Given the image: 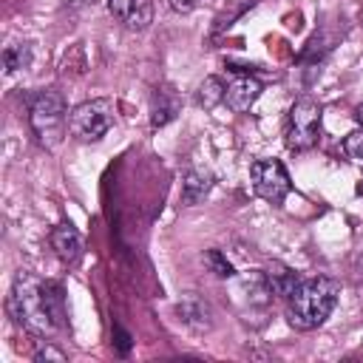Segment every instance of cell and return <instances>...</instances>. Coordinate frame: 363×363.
<instances>
[{
  "label": "cell",
  "mask_w": 363,
  "mask_h": 363,
  "mask_svg": "<svg viewBox=\"0 0 363 363\" xmlns=\"http://www.w3.org/2000/svg\"><path fill=\"white\" fill-rule=\"evenodd\" d=\"M9 309L14 320L34 337H51L62 329L65 306H62V289L54 281H43L40 275L20 269L11 281Z\"/></svg>",
  "instance_id": "obj_1"
},
{
  "label": "cell",
  "mask_w": 363,
  "mask_h": 363,
  "mask_svg": "<svg viewBox=\"0 0 363 363\" xmlns=\"http://www.w3.org/2000/svg\"><path fill=\"white\" fill-rule=\"evenodd\" d=\"M337 295H340V284L329 275H318V278H306L295 286V292L286 298L289 306H286V315H289V323L295 329H315L320 326L335 303H337Z\"/></svg>",
  "instance_id": "obj_2"
},
{
  "label": "cell",
  "mask_w": 363,
  "mask_h": 363,
  "mask_svg": "<svg viewBox=\"0 0 363 363\" xmlns=\"http://www.w3.org/2000/svg\"><path fill=\"white\" fill-rule=\"evenodd\" d=\"M28 122H31V130L40 139V145L57 147L68 130V108H65L62 94L54 88L37 91L28 105Z\"/></svg>",
  "instance_id": "obj_3"
},
{
  "label": "cell",
  "mask_w": 363,
  "mask_h": 363,
  "mask_svg": "<svg viewBox=\"0 0 363 363\" xmlns=\"http://www.w3.org/2000/svg\"><path fill=\"white\" fill-rule=\"evenodd\" d=\"M320 139V105L312 96H301L292 102L284 125V142L289 150L303 153L315 147Z\"/></svg>",
  "instance_id": "obj_4"
},
{
  "label": "cell",
  "mask_w": 363,
  "mask_h": 363,
  "mask_svg": "<svg viewBox=\"0 0 363 363\" xmlns=\"http://www.w3.org/2000/svg\"><path fill=\"white\" fill-rule=\"evenodd\" d=\"M113 125V102L108 96L79 102L68 113V130L79 142H96L102 139Z\"/></svg>",
  "instance_id": "obj_5"
},
{
  "label": "cell",
  "mask_w": 363,
  "mask_h": 363,
  "mask_svg": "<svg viewBox=\"0 0 363 363\" xmlns=\"http://www.w3.org/2000/svg\"><path fill=\"white\" fill-rule=\"evenodd\" d=\"M250 179H252L255 196H261L269 204H281L292 190L289 173L278 159H255L250 164Z\"/></svg>",
  "instance_id": "obj_6"
},
{
  "label": "cell",
  "mask_w": 363,
  "mask_h": 363,
  "mask_svg": "<svg viewBox=\"0 0 363 363\" xmlns=\"http://www.w3.org/2000/svg\"><path fill=\"white\" fill-rule=\"evenodd\" d=\"M111 14L133 31H142L153 20V0H108Z\"/></svg>",
  "instance_id": "obj_7"
},
{
  "label": "cell",
  "mask_w": 363,
  "mask_h": 363,
  "mask_svg": "<svg viewBox=\"0 0 363 363\" xmlns=\"http://www.w3.org/2000/svg\"><path fill=\"white\" fill-rule=\"evenodd\" d=\"M176 315H179V320H182L187 329H193V332H207V329L213 326V306H210L204 298L193 295V292H187V295L176 303Z\"/></svg>",
  "instance_id": "obj_8"
},
{
  "label": "cell",
  "mask_w": 363,
  "mask_h": 363,
  "mask_svg": "<svg viewBox=\"0 0 363 363\" xmlns=\"http://www.w3.org/2000/svg\"><path fill=\"white\" fill-rule=\"evenodd\" d=\"M258 96H261V82H258L255 77H250V74H241V77H235V79L227 85L224 102H227V108H230L233 113H247V111L255 105Z\"/></svg>",
  "instance_id": "obj_9"
},
{
  "label": "cell",
  "mask_w": 363,
  "mask_h": 363,
  "mask_svg": "<svg viewBox=\"0 0 363 363\" xmlns=\"http://www.w3.org/2000/svg\"><path fill=\"white\" fill-rule=\"evenodd\" d=\"M51 247H54V252L65 261V264H74L79 255H82V238H79V233H77V227L74 224H57L54 230H51Z\"/></svg>",
  "instance_id": "obj_10"
},
{
  "label": "cell",
  "mask_w": 363,
  "mask_h": 363,
  "mask_svg": "<svg viewBox=\"0 0 363 363\" xmlns=\"http://www.w3.org/2000/svg\"><path fill=\"white\" fill-rule=\"evenodd\" d=\"M264 278H267L272 295H281V298H289V295L295 292V286L301 284L298 272H295L292 267L281 264V261H269L267 269H264Z\"/></svg>",
  "instance_id": "obj_11"
},
{
  "label": "cell",
  "mask_w": 363,
  "mask_h": 363,
  "mask_svg": "<svg viewBox=\"0 0 363 363\" xmlns=\"http://www.w3.org/2000/svg\"><path fill=\"white\" fill-rule=\"evenodd\" d=\"M179 113V96L173 88H156L150 96V125L162 128Z\"/></svg>",
  "instance_id": "obj_12"
},
{
  "label": "cell",
  "mask_w": 363,
  "mask_h": 363,
  "mask_svg": "<svg viewBox=\"0 0 363 363\" xmlns=\"http://www.w3.org/2000/svg\"><path fill=\"white\" fill-rule=\"evenodd\" d=\"M213 187V176L201 167H193L184 173V182H182V201L184 204H199Z\"/></svg>",
  "instance_id": "obj_13"
},
{
  "label": "cell",
  "mask_w": 363,
  "mask_h": 363,
  "mask_svg": "<svg viewBox=\"0 0 363 363\" xmlns=\"http://www.w3.org/2000/svg\"><path fill=\"white\" fill-rule=\"evenodd\" d=\"M224 94H227V88H224V82H221L218 77H204V79L199 82V88H196V102H199L204 111H213L216 105L224 102Z\"/></svg>",
  "instance_id": "obj_14"
},
{
  "label": "cell",
  "mask_w": 363,
  "mask_h": 363,
  "mask_svg": "<svg viewBox=\"0 0 363 363\" xmlns=\"http://www.w3.org/2000/svg\"><path fill=\"white\" fill-rule=\"evenodd\" d=\"M28 60H31L28 45H9V48L3 51V65H6V74H14V71L26 68V65H28Z\"/></svg>",
  "instance_id": "obj_15"
},
{
  "label": "cell",
  "mask_w": 363,
  "mask_h": 363,
  "mask_svg": "<svg viewBox=\"0 0 363 363\" xmlns=\"http://www.w3.org/2000/svg\"><path fill=\"white\" fill-rule=\"evenodd\" d=\"M204 261H207V267L218 275V278H233L235 275V269H233V264L227 261V255L221 252V250H207V255H204Z\"/></svg>",
  "instance_id": "obj_16"
},
{
  "label": "cell",
  "mask_w": 363,
  "mask_h": 363,
  "mask_svg": "<svg viewBox=\"0 0 363 363\" xmlns=\"http://www.w3.org/2000/svg\"><path fill=\"white\" fill-rule=\"evenodd\" d=\"M34 360H37V363H43V360H54V363H65V360H68V354H65L62 349H57L54 343H45V340H43V343L37 346V352H34Z\"/></svg>",
  "instance_id": "obj_17"
},
{
  "label": "cell",
  "mask_w": 363,
  "mask_h": 363,
  "mask_svg": "<svg viewBox=\"0 0 363 363\" xmlns=\"http://www.w3.org/2000/svg\"><path fill=\"white\" fill-rule=\"evenodd\" d=\"M343 150H346V156H349V159L363 162V130L349 133V136H346V142H343Z\"/></svg>",
  "instance_id": "obj_18"
},
{
  "label": "cell",
  "mask_w": 363,
  "mask_h": 363,
  "mask_svg": "<svg viewBox=\"0 0 363 363\" xmlns=\"http://www.w3.org/2000/svg\"><path fill=\"white\" fill-rule=\"evenodd\" d=\"M113 335H116V340H113V343H116L119 354H128V352H130V335H128L122 326H116V329H113Z\"/></svg>",
  "instance_id": "obj_19"
},
{
  "label": "cell",
  "mask_w": 363,
  "mask_h": 363,
  "mask_svg": "<svg viewBox=\"0 0 363 363\" xmlns=\"http://www.w3.org/2000/svg\"><path fill=\"white\" fill-rule=\"evenodd\" d=\"M167 3H170L176 11H190V9H196L199 0H167Z\"/></svg>",
  "instance_id": "obj_20"
},
{
  "label": "cell",
  "mask_w": 363,
  "mask_h": 363,
  "mask_svg": "<svg viewBox=\"0 0 363 363\" xmlns=\"http://www.w3.org/2000/svg\"><path fill=\"white\" fill-rule=\"evenodd\" d=\"M354 119H357V122H360V128H363V102L354 108Z\"/></svg>",
  "instance_id": "obj_21"
},
{
  "label": "cell",
  "mask_w": 363,
  "mask_h": 363,
  "mask_svg": "<svg viewBox=\"0 0 363 363\" xmlns=\"http://www.w3.org/2000/svg\"><path fill=\"white\" fill-rule=\"evenodd\" d=\"M357 193H360V196H363V179H360V182H357Z\"/></svg>",
  "instance_id": "obj_22"
}]
</instances>
